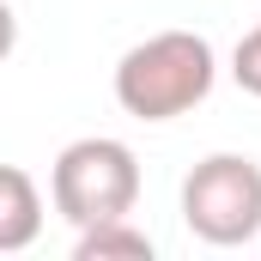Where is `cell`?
<instances>
[{
    "instance_id": "1",
    "label": "cell",
    "mask_w": 261,
    "mask_h": 261,
    "mask_svg": "<svg viewBox=\"0 0 261 261\" xmlns=\"http://www.w3.org/2000/svg\"><path fill=\"white\" fill-rule=\"evenodd\" d=\"M213 79H219V61L206 37L158 31L116 61V103L134 122H176L213 97Z\"/></svg>"
},
{
    "instance_id": "2",
    "label": "cell",
    "mask_w": 261,
    "mask_h": 261,
    "mask_svg": "<svg viewBox=\"0 0 261 261\" xmlns=\"http://www.w3.org/2000/svg\"><path fill=\"white\" fill-rule=\"evenodd\" d=\"M49 200H55V213L73 231L128 219L134 200H140V158H134V146L110 140V134H85V140L61 146V158L49 170Z\"/></svg>"
},
{
    "instance_id": "3",
    "label": "cell",
    "mask_w": 261,
    "mask_h": 261,
    "mask_svg": "<svg viewBox=\"0 0 261 261\" xmlns=\"http://www.w3.org/2000/svg\"><path fill=\"white\" fill-rule=\"evenodd\" d=\"M182 225L213 249L261 237V164L243 152H213L182 176Z\"/></svg>"
},
{
    "instance_id": "4",
    "label": "cell",
    "mask_w": 261,
    "mask_h": 261,
    "mask_svg": "<svg viewBox=\"0 0 261 261\" xmlns=\"http://www.w3.org/2000/svg\"><path fill=\"white\" fill-rule=\"evenodd\" d=\"M37 231H43V195H37L24 164H6L0 170V255L31 249Z\"/></svg>"
},
{
    "instance_id": "5",
    "label": "cell",
    "mask_w": 261,
    "mask_h": 261,
    "mask_svg": "<svg viewBox=\"0 0 261 261\" xmlns=\"http://www.w3.org/2000/svg\"><path fill=\"white\" fill-rule=\"evenodd\" d=\"M73 261H152V237H146L134 219H110V225L79 231Z\"/></svg>"
},
{
    "instance_id": "6",
    "label": "cell",
    "mask_w": 261,
    "mask_h": 261,
    "mask_svg": "<svg viewBox=\"0 0 261 261\" xmlns=\"http://www.w3.org/2000/svg\"><path fill=\"white\" fill-rule=\"evenodd\" d=\"M231 73H237V85L249 91V97H261V24L237 43V55H231Z\"/></svg>"
}]
</instances>
